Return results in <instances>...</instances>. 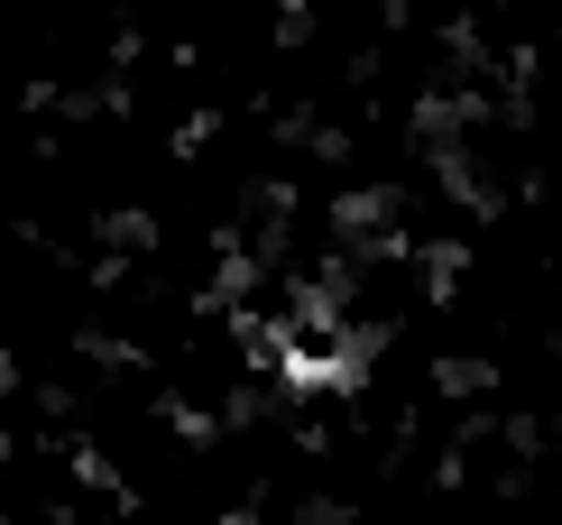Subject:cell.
Instances as JSON below:
<instances>
[{
    "label": "cell",
    "instance_id": "1",
    "mask_svg": "<svg viewBox=\"0 0 562 525\" xmlns=\"http://www.w3.org/2000/svg\"><path fill=\"white\" fill-rule=\"evenodd\" d=\"M268 360L286 369L295 388H341V378L360 369V350H350V332H341L333 314H295V323H277Z\"/></svg>",
    "mask_w": 562,
    "mask_h": 525
}]
</instances>
